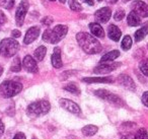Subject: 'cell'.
<instances>
[{"label": "cell", "mask_w": 148, "mask_h": 139, "mask_svg": "<svg viewBox=\"0 0 148 139\" xmlns=\"http://www.w3.org/2000/svg\"><path fill=\"white\" fill-rule=\"evenodd\" d=\"M76 40L81 49L89 55L99 53L103 49L101 43L95 37H92L87 33H83V32L78 33L76 35Z\"/></svg>", "instance_id": "6da1fadb"}, {"label": "cell", "mask_w": 148, "mask_h": 139, "mask_svg": "<svg viewBox=\"0 0 148 139\" xmlns=\"http://www.w3.org/2000/svg\"><path fill=\"white\" fill-rule=\"evenodd\" d=\"M68 27L64 25H58L53 30H46L43 34V40L49 44H57L67 35Z\"/></svg>", "instance_id": "7a4b0ae2"}, {"label": "cell", "mask_w": 148, "mask_h": 139, "mask_svg": "<svg viewBox=\"0 0 148 139\" xmlns=\"http://www.w3.org/2000/svg\"><path fill=\"white\" fill-rule=\"evenodd\" d=\"M23 90V84L13 80H5L0 84V96L5 98H12Z\"/></svg>", "instance_id": "3957f363"}, {"label": "cell", "mask_w": 148, "mask_h": 139, "mask_svg": "<svg viewBox=\"0 0 148 139\" xmlns=\"http://www.w3.org/2000/svg\"><path fill=\"white\" fill-rule=\"evenodd\" d=\"M51 109L50 103L47 100H39V102L32 103L27 107V114L31 118H37V117L46 115Z\"/></svg>", "instance_id": "277c9868"}, {"label": "cell", "mask_w": 148, "mask_h": 139, "mask_svg": "<svg viewBox=\"0 0 148 139\" xmlns=\"http://www.w3.org/2000/svg\"><path fill=\"white\" fill-rule=\"evenodd\" d=\"M19 44L14 39H3L0 42V55L3 57H12L18 52Z\"/></svg>", "instance_id": "5b68a950"}, {"label": "cell", "mask_w": 148, "mask_h": 139, "mask_svg": "<svg viewBox=\"0 0 148 139\" xmlns=\"http://www.w3.org/2000/svg\"><path fill=\"white\" fill-rule=\"evenodd\" d=\"M95 96H99V98H103V100H107V102L111 103V104L115 105V106L118 107H123L124 106V102L122 98H120L119 96H115V94H111L110 92L106 89H97L95 90Z\"/></svg>", "instance_id": "8992f818"}, {"label": "cell", "mask_w": 148, "mask_h": 139, "mask_svg": "<svg viewBox=\"0 0 148 139\" xmlns=\"http://www.w3.org/2000/svg\"><path fill=\"white\" fill-rule=\"evenodd\" d=\"M29 1L27 0H21L19 5L17 6L16 11H15V21H16V25L18 27H21L23 25V21H25V15L29 10Z\"/></svg>", "instance_id": "52a82bcc"}, {"label": "cell", "mask_w": 148, "mask_h": 139, "mask_svg": "<svg viewBox=\"0 0 148 139\" xmlns=\"http://www.w3.org/2000/svg\"><path fill=\"white\" fill-rule=\"evenodd\" d=\"M59 105L64 109V110L68 111V112L72 113V114H80L81 110L79 108V106L77 104H75L74 102L70 100H67V98H61L59 100Z\"/></svg>", "instance_id": "ba28073f"}, {"label": "cell", "mask_w": 148, "mask_h": 139, "mask_svg": "<svg viewBox=\"0 0 148 139\" xmlns=\"http://www.w3.org/2000/svg\"><path fill=\"white\" fill-rule=\"evenodd\" d=\"M112 17V10L109 7H103V8L99 9L97 12L95 13V21L97 23H106L110 21Z\"/></svg>", "instance_id": "9c48e42d"}, {"label": "cell", "mask_w": 148, "mask_h": 139, "mask_svg": "<svg viewBox=\"0 0 148 139\" xmlns=\"http://www.w3.org/2000/svg\"><path fill=\"white\" fill-rule=\"evenodd\" d=\"M120 66V63H101V65L97 66L93 70V72L97 74H108L110 72L114 71L115 69H117Z\"/></svg>", "instance_id": "30bf717a"}, {"label": "cell", "mask_w": 148, "mask_h": 139, "mask_svg": "<svg viewBox=\"0 0 148 139\" xmlns=\"http://www.w3.org/2000/svg\"><path fill=\"white\" fill-rule=\"evenodd\" d=\"M118 82L120 83V85H122L123 87L127 88V89L131 90V92H134L136 89V85L134 80L130 77L127 74H121L118 77Z\"/></svg>", "instance_id": "8fae6325"}, {"label": "cell", "mask_w": 148, "mask_h": 139, "mask_svg": "<svg viewBox=\"0 0 148 139\" xmlns=\"http://www.w3.org/2000/svg\"><path fill=\"white\" fill-rule=\"evenodd\" d=\"M133 10L139 15L140 17H148V5L143 1H134Z\"/></svg>", "instance_id": "7c38bea8"}, {"label": "cell", "mask_w": 148, "mask_h": 139, "mask_svg": "<svg viewBox=\"0 0 148 139\" xmlns=\"http://www.w3.org/2000/svg\"><path fill=\"white\" fill-rule=\"evenodd\" d=\"M40 35V28L39 27H32L27 30V34L25 36V39H23V43L25 45H29L33 42H35L38 39Z\"/></svg>", "instance_id": "4fadbf2b"}, {"label": "cell", "mask_w": 148, "mask_h": 139, "mask_svg": "<svg viewBox=\"0 0 148 139\" xmlns=\"http://www.w3.org/2000/svg\"><path fill=\"white\" fill-rule=\"evenodd\" d=\"M23 66L27 72H31V73H37L38 70H39L36 60L29 55L25 56V57L23 58Z\"/></svg>", "instance_id": "5bb4252c"}, {"label": "cell", "mask_w": 148, "mask_h": 139, "mask_svg": "<svg viewBox=\"0 0 148 139\" xmlns=\"http://www.w3.org/2000/svg\"><path fill=\"white\" fill-rule=\"evenodd\" d=\"M83 82L86 83H113L115 81L113 76H105V77H84Z\"/></svg>", "instance_id": "9a60e30c"}, {"label": "cell", "mask_w": 148, "mask_h": 139, "mask_svg": "<svg viewBox=\"0 0 148 139\" xmlns=\"http://www.w3.org/2000/svg\"><path fill=\"white\" fill-rule=\"evenodd\" d=\"M51 62L52 65L55 68H61L63 66L61 59V50H60L59 47H55V49H54L53 55L51 57Z\"/></svg>", "instance_id": "2e32d148"}, {"label": "cell", "mask_w": 148, "mask_h": 139, "mask_svg": "<svg viewBox=\"0 0 148 139\" xmlns=\"http://www.w3.org/2000/svg\"><path fill=\"white\" fill-rule=\"evenodd\" d=\"M108 35L111 40H113L114 42H118L120 40L122 36V32L120 31V29L115 25H109V30H108Z\"/></svg>", "instance_id": "e0dca14e"}, {"label": "cell", "mask_w": 148, "mask_h": 139, "mask_svg": "<svg viewBox=\"0 0 148 139\" xmlns=\"http://www.w3.org/2000/svg\"><path fill=\"white\" fill-rule=\"evenodd\" d=\"M89 30H90L91 34L97 38H103L105 37V31L101 27V25L97 23H89Z\"/></svg>", "instance_id": "ac0fdd59"}, {"label": "cell", "mask_w": 148, "mask_h": 139, "mask_svg": "<svg viewBox=\"0 0 148 139\" xmlns=\"http://www.w3.org/2000/svg\"><path fill=\"white\" fill-rule=\"evenodd\" d=\"M148 35V23H145L138 31H136L135 35H134V39L136 42H140Z\"/></svg>", "instance_id": "d6986e66"}, {"label": "cell", "mask_w": 148, "mask_h": 139, "mask_svg": "<svg viewBox=\"0 0 148 139\" xmlns=\"http://www.w3.org/2000/svg\"><path fill=\"white\" fill-rule=\"evenodd\" d=\"M127 23L130 27H137V25H139L141 23V17L133 10L128 14Z\"/></svg>", "instance_id": "ffe728a7"}, {"label": "cell", "mask_w": 148, "mask_h": 139, "mask_svg": "<svg viewBox=\"0 0 148 139\" xmlns=\"http://www.w3.org/2000/svg\"><path fill=\"white\" fill-rule=\"evenodd\" d=\"M120 56V52L118 50H114V51H111L109 53L105 54V55L101 57V63H108V62H112L114 60H116L118 57Z\"/></svg>", "instance_id": "44dd1931"}, {"label": "cell", "mask_w": 148, "mask_h": 139, "mask_svg": "<svg viewBox=\"0 0 148 139\" xmlns=\"http://www.w3.org/2000/svg\"><path fill=\"white\" fill-rule=\"evenodd\" d=\"M46 53H47V48L44 46H40L38 49H36L35 53H34V57L37 61H42L45 58Z\"/></svg>", "instance_id": "7402d4cb"}, {"label": "cell", "mask_w": 148, "mask_h": 139, "mask_svg": "<svg viewBox=\"0 0 148 139\" xmlns=\"http://www.w3.org/2000/svg\"><path fill=\"white\" fill-rule=\"evenodd\" d=\"M99 128L95 125H86L82 128V133L85 135V136H93L95 133L97 132Z\"/></svg>", "instance_id": "603a6c76"}, {"label": "cell", "mask_w": 148, "mask_h": 139, "mask_svg": "<svg viewBox=\"0 0 148 139\" xmlns=\"http://www.w3.org/2000/svg\"><path fill=\"white\" fill-rule=\"evenodd\" d=\"M132 43H133V41H132V38L130 37V36H125L123 39V41H122V44H121V47L123 50H125V51H128V50H130V48L132 47Z\"/></svg>", "instance_id": "cb8c5ba5"}, {"label": "cell", "mask_w": 148, "mask_h": 139, "mask_svg": "<svg viewBox=\"0 0 148 139\" xmlns=\"http://www.w3.org/2000/svg\"><path fill=\"white\" fill-rule=\"evenodd\" d=\"M68 4H69V7L71 8V10L75 11V12L82 10V6L77 0H68Z\"/></svg>", "instance_id": "d4e9b609"}, {"label": "cell", "mask_w": 148, "mask_h": 139, "mask_svg": "<svg viewBox=\"0 0 148 139\" xmlns=\"http://www.w3.org/2000/svg\"><path fill=\"white\" fill-rule=\"evenodd\" d=\"M64 89L71 92V94H80V89H79V87L75 83H68L67 85L64 86Z\"/></svg>", "instance_id": "484cf974"}, {"label": "cell", "mask_w": 148, "mask_h": 139, "mask_svg": "<svg viewBox=\"0 0 148 139\" xmlns=\"http://www.w3.org/2000/svg\"><path fill=\"white\" fill-rule=\"evenodd\" d=\"M21 59L18 57L14 58V60L12 61L11 63V66H10V70L12 72H18L21 71Z\"/></svg>", "instance_id": "4316f807"}, {"label": "cell", "mask_w": 148, "mask_h": 139, "mask_svg": "<svg viewBox=\"0 0 148 139\" xmlns=\"http://www.w3.org/2000/svg\"><path fill=\"white\" fill-rule=\"evenodd\" d=\"M139 69L145 76L148 77V59L142 60L139 63Z\"/></svg>", "instance_id": "83f0119b"}, {"label": "cell", "mask_w": 148, "mask_h": 139, "mask_svg": "<svg viewBox=\"0 0 148 139\" xmlns=\"http://www.w3.org/2000/svg\"><path fill=\"white\" fill-rule=\"evenodd\" d=\"M135 139H148V133L146 131V129L141 128L137 131V133L135 134Z\"/></svg>", "instance_id": "f1b7e54d"}, {"label": "cell", "mask_w": 148, "mask_h": 139, "mask_svg": "<svg viewBox=\"0 0 148 139\" xmlns=\"http://www.w3.org/2000/svg\"><path fill=\"white\" fill-rule=\"evenodd\" d=\"M1 6L5 9H11L14 6V0H1Z\"/></svg>", "instance_id": "f546056e"}, {"label": "cell", "mask_w": 148, "mask_h": 139, "mask_svg": "<svg viewBox=\"0 0 148 139\" xmlns=\"http://www.w3.org/2000/svg\"><path fill=\"white\" fill-rule=\"evenodd\" d=\"M124 17H125V11L122 10V9L117 10L115 12V14H114V19H115V21H121Z\"/></svg>", "instance_id": "4dcf8cb0"}, {"label": "cell", "mask_w": 148, "mask_h": 139, "mask_svg": "<svg viewBox=\"0 0 148 139\" xmlns=\"http://www.w3.org/2000/svg\"><path fill=\"white\" fill-rule=\"evenodd\" d=\"M52 23H53V19L51 17H45L42 19V23L45 25H50Z\"/></svg>", "instance_id": "1f68e13d"}, {"label": "cell", "mask_w": 148, "mask_h": 139, "mask_svg": "<svg viewBox=\"0 0 148 139\" xmlns=\"http://www.w3.org/2000/svg\"><path fill=\"white\" fill-rule=\"evenodd\" d=\"M141 100H142V103H143L144 106L148 107V92H144L143 96H142V98H141Z\"/></svg>", "instance_id": "d6a6232c"}, {"label": "cell", "mask_w": 148, "mask_h": 139, "mask_svg": "<svg viewBox=\"0 0 148 139\" xmlns=\"http://www.w3.org/2000/svg\"><path fill=\"white\" fill-rule=\"evenodd\" d=\"M21 36V33L18 31V30H13L12 32H11V37L13 38V39H16V38H19Z\"/></svg>", "instance_id": "836d02e7"}, {"label": "cell", "mask_w": 148, "mask_h": 139, "mask_svg": "<svg viewBox=\"0 0 148 139\" xmlns=\"http://www.w3.org/2000/svg\"><path fill=\"white\" fill-rule=\"evenodd\" d=\"M5 21H6V17H5L4 13L0 11V25H3Z\"/></svg>", "instance_id": "e575fe53"}, {"label": "cell", "mask_w": 148, "mask_h": 139, "mask_svg": "<svg viewBox=\"0 0 148 139\" xmlns=\"http://www.w3.org/2000/svg\"><path fill=\"white\" fill-rule=\"evenodd\" d=\"M13 139H27V138H25V134H23V133L18 132V133H16V134H15V136L13 137Z\"/></svg>", "instance_id": "d590c367"}, {"label": "cell", "mask_w": 148, "mask_h": 139, "mask_svg": "<svg viewBox=\"0 0 148 139\" xmlns=\"http://www.w3.org/2000/svg\"><path fill=\"white\" fill-rule=\"evenodd\" d=\"M3 132H4V124L2 123V121L0 120V138L3 135Z\"/></svg>", "instance_id": "8d00e7d4"}, {"label": "cell", "mask_w": 148, "mask_h": 139, "mask_svg": "<svg viewBox=\"0 0 148 139\" xmlns=\"http://www.w3.org/2000/svg\"><path fill=\"white\" fill-rule=\"evenodd\" d=\"M122 139H135V137L131 134H127V135H125V136L122 137Z\"/></svg>", "instance_id": "74e56055"}, {"label": "cell", "mask_w": 148, "mask_h": 139, "mask_svg": "<svg viewBox=\"0 0 148 139\" xmlns=\"http://www.w3.org/2000/svg\"><path fill=\"white\" fill-rule=\"evenodd\" d=\"M83 2L86 3V4L90 5V6H92L93 4H95V2H93V0H82Z\"/></svg>", "instance_id": "f35d334b"}, {"label": "cell", "mask_w": 148, "mask_h": 139, "mask_svg": "<svg viewBox=\"0 0 148 139\" xmlns=\"http://www.w3.org/2000/svg\"><path fill=\"white\" fill-rule=\"evenodd\" d=\"M2 72H3V68H2V66L0 65V76L2 75Z\"/></svg>", "instance_id": "ab89813d"}, {"label": "cell", "mask_w": 148, "mask_h": 139, "mask_svg": "<svg viewBox=\"0 0 148 139\" xmlns=\"http://www.w3.org/2000/svg\"><path fill=\"white\" fill-rule=\"evenodd\" d=\"M109 1H110V2H111V3H113V4H114V3H116V2H117L118 0H109Z\"/></svg>", "instance_id": "60d3db41"}, {"label": "cell", "mask_w": 148, "mask_h": 139, "mask_svg": "<svg viewBox=\"0 0 148 139\" xmlns=\"http://www.w3.org/2000/svg\"><path fill=\"white\" fill-rule=\"evenodd\" d=\"M59 1H60L61 3H65V2H66V0H59Z\"/></svg>", "instance_id": "b9f144b4"}, {"label": "cell", "mask_w": 148, "mask_h": 139, "mask_svg": "<svg viewBox=\"0 0 148 139\" xmlns=\"http://www.w3.org/2000/svg\"><path fill=\"white\" fill-rule=\"evenodd\" d=\"M124 2H128V1H131V0H123Z\"/></svg>", "instance_id": "7bdbcfd3"}, {"label": "cell", "mask_w": 148, "mask_h": 139, "mask_svg": "<svg viewBox=\"0 0 148 139\" xmlns=\"http://www.w3.org/2000/svg\"><path fill=\"white\" fill-rule=\"evenodd\" d=\"M50 1H55V0H50Z\"/></svg>", "instance_id": "ee69618b"}, {"label": "cell", "mask_w": 148, "mask_h": 139, "mask_svg": "<svg viewBox=\"0 0 148 139\" xmlns=\"http://www.w3.org/2000/svg\"><path fill=\"white\" fill-rule=\"evenodd\" d=\"M99 1H103V0H99Z\"/></svg>", "instance_id": "f6af8a7d"}, {"label": "cell", "mask_w": 148, "mask_h": 139, "mask_svg": "<svg viewBox=\"0 0 148 139\" xmlns=\"http://www.w3.org/2000/svg\"><path fill=\"white\" fill-rule=\"evenodd\" d=\"M147 48H148V44H147Z\"/></svg>", "instance_id": "bcb514c9"}]
</instances>
